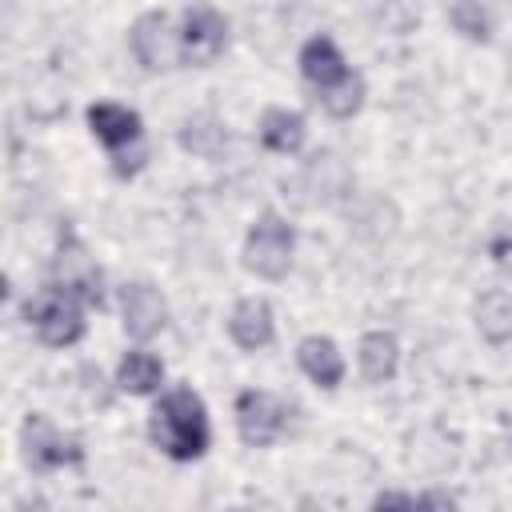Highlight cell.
<instances>
[{
    "label": "cell",
    "mask_w": 512,
    "mask_h": 512,
    "mask_svg": "<svg viewBox=\"0 0 512 512\" xmlns=\"http://www.w3.org/2000/svg\"><path fill=\"white\" fill-rule=\"evenodd\" d=\"M148 436L156 440V448L172 460H196L208 448V416L204 404L192 388H176L168 392L148 420Z\"/></svg>",
    "instance_id": "6da1fadb"
},
{
    "label": "cell",
    "mask_w": 512,
    "mask_h": 512,
    "mask_svg": "<svg viewBox=\"0 0 512 512\" xmlns=\"http://www.w3.org/2000/svg\"><path fill=\"white\" fill-rule=\"evenodd\" d=\"M292 248H296V236H292V224L276 212H264L252 228H248V240H244V264L248 272L264 276V280H280L292 264Z\"/></svg>",
    "instance_id": "7a4b0ae2"
},
{
    "label": "cell",
    "mask_w": 512,
    "mask_h": 512,
    "mask_svg": "<svg viewBox=\"0 0 512 512\" xmlns=\"http://www.w3.org/2000/svg\"><path fill=\"white\" fill-rule=\"evenodd\" d=\"M24 312H28V320L36 324L40 340H44V344H52V348L76 344V340L84 336V312H80L76 296H72V292H64V288H56V284L40 288V292L28 300V308H24Z\"/></svg>",
    "instance_id": "3957f363"
},
{
    "label": "cell",
    "mask_w": 512,
    "mask_h": 512,
    "mask_svg": "<svg viewBox=\"0 0 512 512\" xmlns=\"http://www.w3.org/2000/svg\"><path fill=\"white\" fill-rule=\"evenodd\" d=\"M52 284L64 288V292H72V296H80L84 304H100L104 300V292H100V268H96V260L88 256V248L72 232L60 236V248L52 256Z\"/></svg>",
    "instance_id": "277c9868"
},
{
    "label": "cell",
    "mask_w": 512,
    "mask_h": 512,
    "mask_svg": "<svg viewBox=\"0 0 512 512\" xmlns=\"http://www.w3.org/2000/svg\"><path fill=\"white\" fill-rule=\"evenodd\" d=\"M128 44H132V56L148 72L172 68L180 60V32H172L168 12H144V16H136V24L128 32Z\"/></svg>",
    "instance_id": "5b68a950"
},
{
    "label": "cell",
    "mask_w": 512,
    "mask_h": 512,
    "mask_svg": "<svg viewBox=\"0 0 512 512\" xmlns=\"http://www.w3.org/2000/svg\"><path fill=\"white\" fill-rule=\"evenodd\" d=\"M228 44V20L216 8H188L180 24V60L184 64H212Z\"/></svg>",
    "instance_id": "8992f818"
},
{
    "label": "cell",
    "mask_w": 512,
    "mask_h": 512,
    "mask_svg": "<svg viewBox=\"0 0 512 512\" xmlns=\"http://www.w3.org/2000/svg\"><path fill=\"white\" fill-rule=\"evenodd\" d=\"M284 404L272 396V392H260V388H248L236 396V428H240V440L252 444V448H264L272 444L280 432H284Z\"/></svg>",
    "instance_id": "52a82bcc"
},
{
    "label": "cell",
    "mask_w": 512,
    "mask_h": 512,
    "mask_svg": "<svg viewBox=\"0 0 512 512\" xmlns=\"http://www.w3.org/2000/svg\"><path fill=\"white\" fill-rule=\"evenodd\" d=\"M20 440H24V460L32 468H60V464H76L84 452L72 436H60L44 416H28L24 428H20Z\"/></svg>",
    "instance_id": "ba28073f"
},
{
    "label": "cell",
    "mask_w": 512,
    "mask_h": 512,
    "mask_svg": "<svg viewBox=\"0 0 512 512\" xmlns=\"http://www.w3.org/2000/svg\"><path fill=\"white\" fill-rule=\"evenodd\" d=\"M168 320V304L152 284H128L124 288V332L132 340H152Z\"/></svg>",
    "instance_id": "9c48e42d"
},
{
    "label": "cell",
    "mask_w": 512,
    "mask_h": 512,
    "mask_svg": "<svg viewBox=\"0 0 512 512\" xmlns=\"http://www.w3.org/2000/svg\"><path fill=\"white\" fill-rule=\"evenodd\" d=\"M300 72H304V80L316 92H328V88H336V84H344L352 76L348 64H344V56H340V48L328 36L304 40V48H300Z\"/></svg>",
    "instance_id": "30bf717a"
},
{
    "label": "cell",
    "mask_w": 512,
    "mask_h": 512,
    "mask_svg": "<svg viewBox=\"0 0 512 512\" xmlns=\"http://www.w3.org/2000/svg\"><path fill=\"white\" fill-rule=\"evenodd\" d=\"M228 336H232L244 352H256V348L272 344V336H276V320H272L268 300H260V296L240 300V304L232 308V316H228Z\"/></svg>",
    "instance_id": "8fae6325"
},
{
    "label": "cell",
    "mask_w": 512,
    "mask_h": 512,
    "mask_svg": "<svg viewBox=\"0 0 512 512\" xmlns=\"http://www.w3.org/2000/svg\"><path fill=\"white\" fill-rule=\"evenodd\" d=\"M88 124H92V132H96V140L104 144V148H112V152H120L124 144H136L140 148V116L132 112V108H124V104H92L88 108Z\"/></svg>",
    "instance_id": "7c38bea8"
},
{
    "label": "cell",
    "mask_w": 512,
    "mask_h": 512,
    "mask_svg": "<svg viewBox=\"0 0 512 512\" xmlns=\"http://www.w3.org/2000/svg\"><path fill=\"white\" fill-rule=\"evenodd\" d=\"M296 360L320 388H336L344 380V356L328 336H304L296 348Z\"/></svg>",
    "instance_id": "4fadbf2b"
},
{
    "label": "cell",
    "mask_w": 512,
    "mask_h": 512,
    "mask_svg": "<svg viewBox=\"0 0 512 512\" xmlns=\"http://www.w3.org/2000/svg\"><path fill=\"white\" fill-rule=\"evenodd\" d=\"M360 372H364V380H372V384H384V380H392L396 376V360H400V348H396V336L392 332H368L364 340H360Z\"/></svg>",
    "instance_id": "5bb4252c"
},
{
    "label": "cell",
    "mask_w": 512,
    "mask_h": 512,
    "mask_svg": "<svg viewBox=\"0 0 512 512\" xmlns=\"http://www.w3.org/2000/svg\"><path fill=\"white\" fill-rule=\"evenodd\" d=\"M260 140H264V148L284 152V156L300 152V144H304V116L288 112V108H268L260 116Z\"/></svg>",
    "instance_id": "9a60e30c"
},
{
    "label": "cell",
    "mask_w": 512,
    "mask_h": 512,
    "mask_svg": "<svg viewBox=\"0 0 512 512\" xmlns=\"http://www.w3.org/2000/svg\"><path fill=\"white\" fill-rule=\"evenodd\" d=\"M476 328L492 344H504L512 336V296L504 288H488L476 300Z\"/></svg>",
    "instance_id": "2e32d148"
},
{
    "label": "cell",
    "mask_w": 512,
    "mask_h": 512,
    "mask_svg": "<svg viewBox=\"0 0 512 512\" xmlns=\"http://www.w3.org/2000/svg\"><path fill=\"white\" fill-rule=\"evenodd\" d=\"M180 144H184L188 152L212 160V156H220V152L228 148V128H224L216 116L200 112V116H188V120H184V128H180Z\"/></svg>",
    "instance_id": "e0dca14e"
},
{
    "label": "cell",
    "mask_w": 512,
    "mask_h": 512,
    "mask_svg": "<svg viewBox=\"0 0 512 512\" xmlns=\"http://www.w3.org/2000/svg\"><path fill=\"white\" fill-rule=\"evenodd\" d=\"M160 376H164V364L152 356V352H128L124 360H120V368H116V384L124 388V392H132V396H144V392H152V388H160Z\"/></svg>",
    "instance_id": "ac0fdd59"
},
{
    "label": "cell",
    "mask_w": 512,
    "mask_h": 512,
    "mask_svg": "<svg viewBox=\"0 0 512 512\" xmlns=\"http://www.w3.org/2000/svg\"><path fill=\"white\" fill-rule=\"evenodd\" d=\"M320 104H324V112H332V116H340V120L352 116V112L364 104V80H360V76H348L344 84L320 92Z\"/></svg>",
    "instance_id": "d6986e66"
},
{
    "label": "cell",
    "mask_w": 512,
    "mask_h": 512,
    "mask_svg": "<svg viewBox=\"0 0 512 512\" xmlns=\"http://www.w3.org/2000/svg\"><path fill=\"white\" fill-rule=\"evenodd\" d=\"M448 20L456 24V32H464L472 40H484L492 32V12L480 8V4H452L448 8Z\"/></svg>",
    "instance_id": "ffe728a7"
},
{
    "label": "cell",
    "mask_w": 512,
    "mask_h": 512,
    "mask_svg": "<svg viewBox=\"0 0 512 512\" xmlns=\"http://www.w3.org/2000/svg\"><path fill=\"white\" fill-rule=\"evenodd\" d=\"M416 512H456V500L448 492H424L420 504H416Z\"/></svg>",
    "instance_id": "44dd1931"
},
{
    "label": "cell",
    "mask_w": 512,
    "mask_h": 512,
    "mask_svg": "<svg viewBox=\"0 0 512 512\" xmlns=\"http://www.w3.org/2000/svg\"><path fill=\"white\" fill-rule=\"evenodd\" d=\"M372 512H416V508H412L408 496H400V492H384V496L372 504Z\"/></svg>",
    "instance_id": "7402d4cb"
},
{
    "label": "cell",
    "mask_w": 512,
    "mask_h": 512,
    "mask_svg": "<svg viewBox=\"0 0 512 512\" xmlns=\"http://www.w3.org/2000/svg\"><path fill=\"white\" fill-rule=\"evenodd\" d=\"M16 512H48V500H44V496H24V500L16 504Z\"/></svg>",
    "instance_id": "603a6c76"
},
{
    "label": "cell",
    "mask_w": 512,
    "mask_h": 512,
    "mask_svg": "<svg viewBox=\"0 0 512 512\" xmlns=\"http://www.w3.org/2000/svg\"><path fill=\"white\" fill-rule=\"evenodd\" d=\"M296 512H324V504H320V500H312V496H304V500L296 504Z\"/></svg>",
    "instance_id": "cb8c5ba5"
}]
</instances>
